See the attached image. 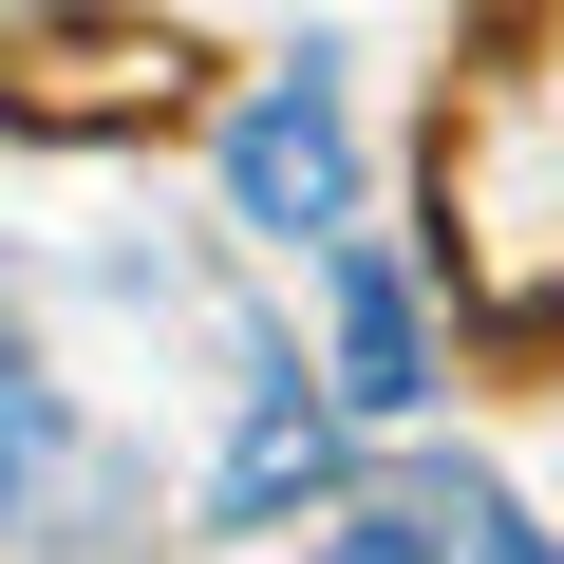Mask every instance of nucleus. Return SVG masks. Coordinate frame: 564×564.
Masks as SVG:
<instances>
[{"label": "nucleus", "instance_id": "obj_1", "mask_svg": "<svg viewBox=\"0 0 564 564\" xmlns=\"http://www.w3.org/2000/svg\"><path fill=\"white\" fill-rule=\"evenodd\" d=\"M226 207H245L263 245H321V226L358 207V132H339V76H263V95L226 113Z\"/></svg>", "mask_w": 564, "mask_h": 564}, {"label": "nucleus", "instance_id": "obj_2", "mask_svg": "<svg viewBox=\"0 0 564 564\" xmlns=\"http://www.w3.org/2000/svg\"><path fill=\"white\" fill-rule=\"evenodd\" d=\"M321 564H564V545H527V508H508L489 470H414V489H377Z\"/></svg>", "mask_w": 564, "mask_h": 564}, {"label": "nucleus", "instance_id": "obj_3", "mask_svg": "<svg viewBox=\"0 0 564 564\" xmlns=\"http://www.w3.org/2000/svg\"><path fill=\"white\" fill-rule=\"evenodd\" d=\"M433 395V339H414V282L377 245H339V414H414Z\"/></svg>", "mask_w": 564, "mask_h": 564}, {"label": "nucleus", "instance_id": "obj_4", "mask_svg": "<svg viewBox=\"0 0 564 564\" xmlns=\"http://www.w3.org/2000/svg\"><path fill=\"white\" fill-rule=\"evenodd\" d=\"M321 470H339V414H321L302 377H263V414H245V452H226V489H207V508H226V527H263L282 489H321Z\"/></svg>", "mask_w": 564, "mask_h": 564}, {"label": "nucleus", "instance_id": "obj_5", "mask_svg": "<svg viewBox=\"0 0 564 564\" xmlns=\"http://www.w3.org/2000/svg\"><path fill=\"white\" fill-rule=\"evenodd\" d=\"M39 489V395H20V358H0V508Z\"/></svg>", "mask_w": 564, "mask_h": 564}]
</instances>
